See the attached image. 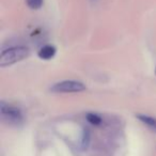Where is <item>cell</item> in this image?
<instances>
[{
    "instance_id": "6da1fadb",
    "label": "cell",
    "mask_w": 156,
    "mask_h": 156,
    "mask_svg": "<svg viewBox=\"0 0 156 156\" xmlns=\"http://www.w3.org/2000/svg\"><path fill=\"white\" fill-rule=\"evenodd\" d=\"M30 51L25 46H15L3 50L0 55V66L5 67L28 58Z\"/></svg>"
},
{
    "instance_id": "7a4b0ae2",
    "label": "cell",
    "mask_w": 156,
    "mask_h": 156,
    "mask_svg": "<svg viewBox=\"0 0 156 156\" xmlns=\"http://www.w3.org/2000/svg\"><path fill=\"white\" fill-rule=\"evenodd\" d=\"M86 90V86L77 80H63L57 83L50 88V91L55 93H78Z\"/></svg>"
},
{
    "instance_id": "3957f363",
    "label": "cell",
    "mask_w": 156,
    "mask_h": 156,
    "mask_svg": "<svg viewBox=\"0 0 156 156\" xmlns=\"http://www.w3.org/2000/svg\"><path fill=\"white\" fill-rule=\"evenodd\" d=\"M1 117L5 122L10 124H15V125L22 123L24 119L20 108L5 102L1 103Z\"/></svg>"
},
{
    "instance_id": "277c9868",
    "label": "cell",
    "mask_w": 156,
    "mask_h": 156,
    "mask_svg": "<svg viewBox=\"0 0 156 156\" xmlns=\"http://www.w3.org/2000/svg\"><path fill=\"white\" fill-rule=\"evenodd\" d=\"M56 47L52 45H45L39 50L37 52V56L42 60H50L55 57L56 55Z\"/></svg>"
},
{
    "instance_id": "5b68a950",
    "label": "cell",
    "mask_w": 156,
    "mask_h": 156,
    "mask_svg": "<svg viewBox=\"0 0 156 156\" xmlns=\"http://www.w3.org/2000/svg\"><path fill=\"white\" fill-rule=\"evenodd\" d=\"M139 121H141L145 126L150 128L151 130L156 133V118L150 117V115H137Z\"/></svg>"
},
{
    "instance_id": "8992f818",
    "label": "cell",
    "mask_w": 156,
    "mask_h": 156,
    "mask_svg": "<svg viewBox=\"0 0 156 156\" xmlns=\"http://www.w3.org/2000/svg\"><path fill=\"white\" fill-rule=\"evenodd\" d=\"M86 118H87L88 122L91 123L92 125H100V124L102 123V118L98 115H96V113L90 112V113H88Z\"/></svg>"
},
{
    "instance_id": "52a82bcc",
    "label": "cell",
    "mask_w": 156,
    "mask_h": 156,
    "mask_svg": "<svg viewBox=\"0 0 156 156\" xmlns=\"http://www.w3.org/2000/svg\"><path fill=\"white\" fill-rule=\"evenodd\" d=\"M26 3L31 10H39L44 5V0H26Z\"/></svg>"
},
{
    "instance_id": "ba28073f",
    "label": "cell",
    "mask_w": 156,
    "mask_h": 156,
    "mask_svg": "<svg viewBox=\"0 0 156 156\" xmlns=\"http://www.w3.org/2000/svg\"><path fill=\"white\" fill-rule=\"evenodd\" d=\"M90 140V137H89V133L87 130H85L83 133V147H88V143H89Z\"/></svg>"
},
{
    "instance_id": "9c48e42d",
    "label": "cell",
    "mask_w": 156,
    "mask_h": 156,
    "mask_svg": "<svg viewBox=\"0 0 156 156\" xmlns=\"http://www.w3.org/2000/svg\"><path fill=\"white\" fill-rule=\"evenodd\" d=\"M155 74H156V67H155Z\"/></svg>"
}]
</instances>
